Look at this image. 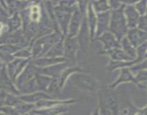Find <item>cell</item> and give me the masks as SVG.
<instances>
[{"label":"cell","instance_id":"6da1fadb","mask_svg":"<svg viewBox=\"0 0 147 115\" xmlns=\"http://www.w3.org/2000/svg\"><path fill=\"white\" fill-rule=\"evenodd\" d=\"M98 104L96 113L106 115L120 114V98L115 89L102 86L98 90Z\"/></svg>","mask_w":147,"mask_h":115},{"label":"cell","instance_id":"7a4b0ae2","mask_svg":"<svg viewBox=\"0 0 147 115\" xmlns=\"http://www.w3.org/2000/svg\"><path fill=\"white\" fill-rule=\"evenodd\" d=\"M64 37H64L61 32L54 31L53 32L42 36L34 40L30 45L32 53V58L45 56L55 43Z\"/></svg>","mask_w":147,"mask_h":115},{"label":"cell","instance_id":"3957f363","mask_svg":"<svg viewBox=\"0 0 147 115\" xmlns=\"http://www.w3.org/2000/svg\"><path fill=\"white\" fill-rule=\"evenodd\" d=\"M124 4H122L116 9L111 10V21L109 31L111 32L119 42L126 37L129 31L126 17H125Z\"/></svg>","mask_w":147,"mask_h":115},{"label":"cell","instance_id":"277c9868","mask_svg":"<svg viewBox=\"0 0 147 115\" xmlns=\"http://www.w3.org/2000/svg\"><path fill=\"white\" fill-rule=\"evenodd\" d=\"M87 72H76L73 73L68 80L72 85L80 90L88 93H94L98 90V82L94 76L88 74Z\"/></svg>","mask_w":147,"mask_h":115},{"label":"cell","instance_id":"5b68a950","mask_svg":"<svg viewBox=\"0 0 147 115\" xmlns=\"http://www.w3.org/2000/svg\"><path fill=\"white\" fill-rule=\"evenodd\" d=\"M54 11L59 28H60L61 32L63 33V36L66 37L67 31H68L70 19H71L72 14L74 12V11L65 8L58 4L54 7Z\"/></svg>","mask_w":147,"mask_h":115},{"label":"cell","instance_id":"8992f818","mask_svg":"<svg viewBox=\"0 0 147 115\" xmlns=\"http://www.w3.org/2000/svg\"><path fill=\"white\" fill-rule=\"evenodd\" d=\"M63 45H64V57L70 63L76 62L78 51L80 50V45L77 37L66 36L64 39Z\"/></svg>","mask_w":147,"mask_h":115},{"label":"cell","instance_id":"52a82bcc","mask_svg":"<svg viewBox=\"0 0 147 115\" xmlns=\"http://www.w3.org/2000/svg\"><path fill=\"white\" fill-rule=\"evenodd\" d=\"M0 90L20 96L21 95L14 80L11 78L7 70L6 64L0 69Z\"/></svg>","mask_w":147,"mask_h":115},{"label":"cell","instance_id":"ba28073f","mask_svg":"<svg viewBox=\"0 0 147 115\" xmlns=\"http://www.w3.org/2000/svg\"><path fill=\"white\" fill-rule=\"evenodd\" d=\"M76 37H77L78 40L79 45H80V50L84 54H86L88 49L89 43H90V41L91 40L90 30H89L88 24L87 17H86V15L83 16L81 27H80L78 34V35Z\"/></svg>","mask_w":147,"mask_h":115},{"label":"cell","instance_id":"9c48e42d","mask_svg":"<svg viewBox=\"0 0 147 115\" xmlns=\"http://www.w3.org/2000/svg\"><path fill=\"white\" fill-rule=\"evenodd\" d=\"M124 83H133L135 85H136L138 87L142 88V89L144 88V86L139 84V82L136 80V77L134 75V73L131 70L130 68L129 67L123 68L121 69V72L119 77L116 78V80L114 82L111 83L109 87L112 89H116L118 86Z\"/></svg>","mask_w":147,"mask_h":115},{"label":"cell","instance_id":"30bf717a","mask_svg":"<svg viewBox=\"0 0 147 115\" xmlns=\"http://www.w3.org/2000/svg\"><path fill=\"white\" fill-rule=\"evenodd\" d=\"M38 73H40V68L35 66L30 60L28 64L27 65V66L24 68V70L22 71V73L17 76L15 81H14L17 89L20 87L22 85L24 84V83L35 77V76Z\"/></svg>","mask_w":147,"mask_h":115},{"label":"cell","instance_id":"8fae6325","mask_svg":"<svg viewBox=\"0 0 147 115\" xmlns=\"http://www.w3.org/2000/svg\"><path fill=\"white\" fill-rule=\"evenodd\" d=\"M97 18V26H96L95 39L101 35L105 32L109 31L111 21V10L104 12L98 13Z\"/></svg>","mask_w":147,"mask_h":115},{"label":"cell","instance_id":"7c38bea8","mask_svg":"<svg viewBox=\"0 0 147 115\" xmlns=\"http://www.w3.org/2000/svg\"><path fill=\"white\" fill-rule=\"evenodd\" d=\"M69 66H70V61L56 63V64L47 66V67L40 68V73L55 78H58L63 73V70Z\"/></svg>","mask_w":147,"mask_h":115},{"label":"cell","instance_id":"4fadbf2b","mask_svg":"<svg viewBox=\"0 0 147 115\" xmlns=\"http://www.w3.org/2000/svg\"><path fill=\"white\" fill-rule=\"evenodd\" d=\"M98 55H108L110 57L111 60L114 61H129L134 59L127 54L121 47H115L108 50H100L98 53Z\"/></svg>","mask_w":147,"mask_h":115},{"label":"cell","instance_id":"5bb4252c","mask_svg":"<svg viewBox=\"0 0 147 115\" xmlns=\"http://www.w3.org/2000/svg\"><path fill=\"white\" fill-rule=\"evenodd\" d=\"M126 37L136 48L147 41V32L139 29L138 27L129 29Z\"/></svg>","mask_w":147,"mask_h":115},{"label":"cell","instance_id":"9a60e30c","mask_svg":"<svg viewBox=\"0 0 147 115\" xmlns=\"http://www.w3.org/2000/svg\"><path fill=\"white\" fill-rule=\"evenodd\" d=\"M83 15L81 14L79 9H77L72 14L70 24L68 27V31L66 36L68 37H76L80 30L83 21Z\"/></svg>","mask_w":147,"mask_h":115},{"label":"cell","instance_id":"2e32d148","mask_svg":"<svg viewBox=\"0 0 147 115\" xmlns=\"http://www.w3.org/2000/svg\"><path fill=\"white\" fill-rule=\"evenodd\" d=\"M95 40H98L103 43V50H108L115 48V47H121L120 42L117 40L116 36L110 31L105 32L101 35L96 37L94 41Z\"/></svg>","mask_w":147,"mask_h":115},{"label":"cell","instance_id":"e0dca14e","mask_svg":"<svg viewBox=\"0 0 147 115\" xmlns=\"http://www.w3.org/2000/svg\"><path fill=\"white\" fill-rule=\"evenodd\" d=\"M123 12L129 29L137 27L141 15L135 8L134 5H124Z\"/></svg>","mask_w":147,"mask_h":115},{"label":"cell","instance_id":"ac0fdd59","mask_svg":"<svg viewBox=\"0 0 147 115\" xmlns=\"http://www.w3.org/2000/svg\"><path fill=\"white\" fill-rule=\"evenodd\" d=\"M69 105H57L46 108H35L30 114H32L57 115L65 114L69 112Z\"/></svg>","mask_w":147,"mask_h":115},{"label":"cell","instance_id":"d6986e66","mask_svg":"<svg viewBox=\"0 0 147 115\" xmlns=\"http://www.w3.org/2000/svg\"><path fill=\"white\" fill-rule=\"evenodd\" d=\"M19 97L23 101L27 102V103H34V104L37 102L42 100V99H57L56 97H54L53 96L50 95L47 92L42 91L33 92V93H27V94H21L19 96Z\"/></svg>","mask_w":147,"mask_h":115},{"label":"cell","instance_id":"ffe728a7","mask_svg":"<svg viewBox=\"0 0 147 115\" xmlns=\"http://www.w3.org/2000/svg\"><path fill=\"white\" fill-rule=\"evenodd\" d=\"M31 61L37 67L44 68L56 64V63L68 61V60L64 56H61V57H47V56H43V57H37V58H32Z\"/></svg>","mask_w":147,"mask_h":115},{"label":"cell","instance_id":"44dd1931","mask_svg":"<svg viewBox=\"0 0 147 115\" xmlns=\"http://www.w3.org/2000/svg\"><path fill=\"white\" fill-rule=\"evenodd\" d=\"M77 99H42L35 103L36 108H46L57 105H70L76 103Z\"/></svg>","mask_w":147,"mask_h":115},{"label":"cell","instance_id":"7402d4cb","mask_svg":"<svg viewBox=\"0 0 147 115\" xmlns=\"http://www.w3.org/2000/svg\"><path fill=\"white\" fill-rule=\"evenodd\" d=\"M86 17H87L88 24L89 30H90V38H91V41H93L95 39V35H96L98 18L97 13H96V12H95V10L93 9V6H92L91 3L90 2V4H89L88 7Z\"/></svg>","mask_w":147,"mask_h":115},{"label":"cell","instance_id":"603a6c76","mask_svg":"<svg viewBox=\"0 0 147 115\" xmlns=\"http://www.w3.org/2000/svg\"><path fill=\"white\" fill-rule=\"evenodd\" d=\"M33 2L22 1V0H6L7 11L10 16L14 13L20 12L23 9L27 8Z\"/></svg>","mask_w":147,"mask_h":115},{"label":"cell","instance_id":"cb8c5ba5","mask_svg":"<svg viewBox=\"0 0 147 115\" xmlns=\"http://www.w3.org/2000/svg\"><path fill=\"white\" fill-rule=\"evenodd\" d=\"M84 71H88V70L84 68H82L80 67H78V66H69L67 68L65 69L63 71V73H61V75H60L58 78H57L61 89H63V88H64L65 85L66 84V83H67V80H68L69 78L70 77V76H71L73 73H76V72Z\"/></svg>","mask_w":147,"mask_h":115},{"label":"cell","instance_id":"d4e9b609","mask_svg":"<svg viewBox=\"0 0 147 115\" xmlns=\"http://www.w3.org/2000/svg\"><path fill=\"white\" fill-rule=\"evenodd\" d=\"M7 24L9 27V32H13L22 28V20L20 13H14L9 16L7 20Z\"/></svg>","mask_w":147,"mask_h":115},{"label":"cell","instance_id":"484cf974","mask_svg":"<svg viewBox=\"0 0 147 115\" xmlns=\"http://www.w3.org/2000/svg\"><path fill=\"white\" fill-rule=\"evenodd\" d=\"M64 39L65 37L60 40L59 42H57V43H55L49 50V51L47 52V54L45 56H47V57H61V56H64V45H63Z\"/></svg>","mask_w":147,"mask_h":115},{"label":"cell","instance_id":"4316f807","mask_svg":"<svg viewBox=\"0 0 147 115\" xmlns=\"http://www.w3.org/2000/svg\"><path fill=\"white\" fill-rule=\"evenodd\" d=\"M35 79L37 80V83L39 86V89H40V91L47 92V89H48L50 83L53 80V78L48 76H46V75L42 74V73H38L35 76Z\"/></svg>","mask_w":147,"mask_h":115},{"label":"cell","instance_id":"83f0119b","mask_svg":"<svg viewBox=\"0 0 147 115\" xmlns=\"http://www.w3.org/2000/svg\"><path fill=\"white\" fill-rule=\"evenodd\" d=\"M121 47V48L127 53L129 55L133 57L134 59H136L137 57V53H136V48L131 43L127 37H124L120 42Z\"/></svg>","mask_w":147,"mask_h":115},{"label":"cell","instance_id":"f1b7e54d","mask_svg":"<svg viewBox=\"0 0 147 115\" xmlns=\"http://www.w3.org/2000/svg\"><path fill=\"white\" fill-rule=\"evenodd\" d=\"M90 3L97 14L111 10L109 0H93L90 1Z\"/></svg>","mask_w":147,"mask_h":115},{"label":"cell","instance_id":"f546056e","mask_svg":"<svg viewBox=\"0 0 147 115\" xmlns=\"http://www.w3.org/2000/svg\"><path fill=\"white\" fill-rule=\"evenodd\" d=\"M36 106L34 103H30L24 102L22 101L21 102L18 103L15 106V109H17L19 114H30L34 109H35Z\"/></svg>","mask_w":147,"mask_h":115},{"label":"cell","instance_id":"4dcf8cb0","mask_svg":"<svg viewBox=\"0 0 147 115\" xmlns=\"http://www.w3.org/2000/svg\"><path fill=\"white\" fill-rule=\"evenodd\" d=\"M14 57L22 59L32 58V53L31 48L30 47H23L14 53Z\"/></svg>","mask_w":147,"mask_h":115},{"label":"cell","instance_id":"1f68e13d","mask_svg":"<svg viewBox=\"0 0 147 115\" xmlns=\"http://www.w3.org/2000/svg\"><path fill=\"white\" fill-rule=\"evenodd\" d=\"M134 7L141 16L144 15L147 12V0H139Z\"/></svg>","mask_w":147,"mask_h":115},{"label":"cell","instance_id":"d6a6232c","mask_svg":"<svg viewBox=\"0 0 147 115\" xmlns=\"http://www.w3.org/2000/svg\"><path fill=\"white\" fill-rule=\"evenodd\" d=\"M135 77H136V80L139 82V84L143 86V85L142 84V83H147V70L144 69V70H138V71L136 72V76H135Z\"/></svg>","mask_w":147,"mask_h":115},{"label":"cell","instance_id":"836d02e7","mask_svg":"<svg viewBox=\"0 0 147 115\" xmlns=\"http://www.w3.org/2000/svg\"><path fill=\"white\" fill-rule=\"evenodd\" d=\"M90 2V0H77L78 9L83 16L86 15L87 14L88 7Z\"/></svg>","mask_w":147,"mask_h":115},{"label":"cell","instance_id":"e575fe53","mask_svg":"<svg viewBox=\"0 0 147 115\" xmlns=\"http://www.w3.org/2000/svg\"><path fill=\"white\" fill-rule=\"evenodd\" d=\"M0 113L4 114H19L15 107L8 105L0 106Z\"/></svg>","mask_w":147,"mask_h":115},{"label":"cell","instance_id":"d590c367","mask_svg":"<svg viewBox=\"0 0 147 115\" xmlns=\"http://www.w3.org/2000/svg\"><path fill=\"white\" fill-rule=\"evenodd\" d=\"M130 69L133 73H136L138 70H144V69L147 70V57L144 59L140 63L130 67Z\"/></svg>","mask_w":147,"mask_h":115},{"label":"cell","instance_id":"8d00e7d4","mask_svg":"<svg viewBox=\"0 0 147 115\" xmlns=\"http://www.w3.org/2000/svg\"><path fill=\"white\" fill-rule=\"evenodd\" d=\"M109 1L111 10L116 9L122 5V4L121 3V0H109Z\"/></svg>","mask_w":147,"mask_h":115},{"label":"cell","instance_id":"74e56055","mask_svg":"<svg viewBox=\"0 0 147 115\" xmlns=\"http://www.w3.org/2000/svg\"><path fill=\"white\" fill-rule=\"evenodd\" d=\"M7 93H8V92H7L6 91L0 90V106L5 105L6 98H7Z\"/></svg>","mask_w":147,"mask_h":115},{"label":"cell","instance_id":"f35d334b","mask_svg":"<svg viewBox=\"0 0 147 115\" xmlns=\"http://www.w3.org/2000/svg\"><path fill=\"white\" fill-rule=\"evenodd\" d=\"M139 0H121V3L124 5H135Z\"/></svg>","mask_w":147,"mask_h":115},{"label":"cell","instance_id":"ab89813d","mask_svg":"<svg viewBox=\"0 0 147 115\" xmlns=\"http://www.w3.org/2000/svg\"><path fill=\"white\" fill-rule=\"evenodd\" d=\"M137 114H145L147 115V105L143 108H139Z\"/></svg>","mask_w":147,"mask_h":115},{"label":"cell","instance_id":"60d3db41","mask_svg":"<svg viewBox=\"0 0 147 115\" xmlns=\"http://www.w3.org/2000/svg\"><path fill=\"white\" fill-rule=\"evenodd\" d=\"M0 4L2 5V7H4V9L7 10V4H6V0H0Z\"/></svg>","mask_w":147,"mask_h":115},{"label":"cell","instance_id":"b9f144b4","mask_svg":"<svg viewBox=\"0 0 147 115\" xmlns=\"http://www.w3.org/2000/svg\"><path fill=\"white\" fill-rule=\"evenodd\" d=\"M22 1H30V2H37V1H40V0H22Z\"/></svg>","mask_w":147,"mask_h":115},{"label":"cell","instance_id":"7bdbcfd3","mask_svg":"<svg viewBox=\"0 0 147 115\" xmlns=\"http://www.w3.org/2000/svg\"><path fill=\"white\" fill-rule=\"evenodd\" d=\"M5 64H6V63H4V62H3L2 60H1V59H0V69H1V68H2L3 66H4Z\"/></svg>","mask_w":147,"mask_h":115},{"label":"cell","instance_id":"ee69618b","mask_svg":"<svg viewBox=\"0 0 147 115\" xmlns=\"http://www.w3.org/2000/svg\"><path fill=\"white\" fill-rule=\"evenodd\" d=\"M144 89H146V91H147V86H146V87H145V88H144Z\"/></svg>","mask_w":147,"mask_h":115},{"label":"cell","instance_id":"f6af8a7d","mask_svg":"<svg viewBox=\"0 0 147 115\" xmlns=\"http://www.w3.org/2000/svg\"><path fill=\"white\" fill-rule=\"evenodd\" d=\"M90 1H93V0H90Z\"/></svg>","mask_w":147,"mask_h":115},{"label":"cell","instance_id":"bcb514c9","mask_svg":"<svg viewBox=\"0 0 147 115\" xmlns=\"http://www.w3.org/2000/svg\"><path fill=\"white\" fill-rule=\"evenodd\" d=\"M0 114H1V113H0Z\"/></svg>","mask_w":147,"mask_h":115}]
</instances>
